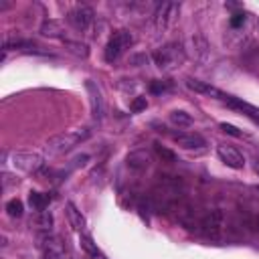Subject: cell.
Instances as JSON below:
<instances>
[{
    "mask_svg": "<svg viewBox=\"0 0 259 259\" xmlns=\"http://www.w3.org/2000/svg\"><path fill=\"white\" fill-rule=\"evenodd\" d=\"M152 61L162 71H174L186 61V53L182 43H168L152 53Z\"/></svg>",
    "mask_w": 259,
    "mask_h": 259,
    "instance_id": "cell-1",
    "label": "cell"
},
{
    "mask_svg": "<svg viewBox=\"0 0 259 259\" xmlns=\"http://www.w3.org/2000/svg\"><path fill=\"white\" fill-rule=\"evenodd\" d=\"M89 138V130H71V132H65V134H59L55 138H51L45 146L49 156H61V154H67L71 152L77 144H81L83 140Z\"/></svg>",
    "mask_w": 259,
    "mask_h": 259,
    "instance_id": "cell-2",
    "label": "cell"
},
{
    "mask_svg": "<svg viewBox=\"0 0 259 259\" xmlns=\"http://www.w3.org/2000/svg\"><path fill=\"white\" fill-rule=\"evenodd\" d=\"M132 45H134V35H132L130 31H126V29L116 31V33L112 35L108 47H106V61H108V63L118 61Z\"/></svg>",
    "mask_w": 259,
    "mask_h": 259,
    "instance_id": "cell-3",
    "label": "cell"
},
{
    "mask_svg": "<svg viewBox=\"0 0 259 259\" xmlns=\"http://www.w3.org/2000/svg\"><path fill=\"white\" fill-rule=\"evenodd\" d=\"M37 247H39L43 259H63V255H65L63 239L57 235H51V233H39Z\"/></svg>",
    "mask_w": 259,
    "mask_h": 259,
    "instance_id": "cell-4",
    "label": "cell"
},
{
    "mask_svg": "<svg viewBox=\"0 0 259 259\" xmlns=\"http://www.w3.org/2000/svg\"><path fill=\"white\" fill-rule=\"evenodd\" d=\"M223 227H225V217H223L221 211L206 213V215L196 223V231L202 233L204 237H209V239H219Z\"/></svg>",
    "mask_w": 259,
    "mask_h": 259,
    "instance_id": "cell-5",
    "label": "cell"
},
{
    "mask_svg": "<svg viewBox=\"0 0 259 259\" xmlns=\"http://www.w3.org/2000/svg\"><path fill=\"white\" fill-rule=\"evenodd\" d=\"M43 156L37 152H17L13 154V166L23 172H39L43 168Z\"/></svg>",
    "mask_w": 259,
    "mask_h": 259,
    "instance_id": "cell-6",
    "label": "cell"
},
{
    "mask_svg": "<svg viewBox=\"0 0 259 259\" xmlns=\"http://www.w3.org/2000/svg\"><path fill=\"white\" fill-rule=\"evenodd\" d=\"M178 11H180V7L178 5H172V3L158 5L156 7V13H154V27H156L158 31H164L172 23V19L178 15Z\"/></svg>",
    "mask_w": 259,
    "mask_h": 259,
    "instance_id": "cell-7",
    "label": "cell"
},
{
    "mask_svg": "<svg viewBox=\"0 0 259 259\" xmlns=\"http://www.w3.org/2000/svg\"><path fill=\"white\" fill-rule=\"evenodd\" d=\"M93 11L89 9V7H77V9H73L69 15H67V23L75 29V31H85V29H89L91 27V23H93Z\"/></svg>",
    "mask_w": 259,
    "mask_h": 259,
    "instance_id": "cell-8",
    "label": "cell"
},
{
    "mask_svg": "<svg viewBox=\"0 0 259 259\" xmlns=\"http://www.w3.org/2000/svg\"><path fill=\"white\" fill-rule=\"evenodd\" d=\"M217 154H219V158H221L229 168L241 170V168L245 166V158H243V154H241L237 148L229 146V144H221V146L217 148Z\"/></svg>",
    "mask_w": 259,
    "mask_h": 259,
    "instance_id": "cell-9",
    "label": "cell"
},
{
    "mask_svg": "<svg viewBox=\"0 0 259 259\" xmlns=\"http://www.w3.org/2000/svg\"><path fill=\"white\" fill-rule=\"evenodd\" d=\"M85 89H87V95H89V103H91V114H93V118H95V120H101L103 114H106V106H103V97H101L99 87H97L91 79H87V81H85Z\"/></svg>",
    "mask_w": 259,
    "mask_h": 259,
    "instance_id": "cell-10",
    "label": "cell"
},
{
    "mask_svg": "<svg viewBox=\"0 0 259 259\" xmlns=\"http://www.w3.org/2000/svg\"><path fill=\"white\" fill-rule=\"evenodd\" d=\"M186 87L190 89V91H194V93H200V95H209V97H215V99H221V101H227V93H223L221 89H217V87H213V85H209V83H204V81H198V79H194V77H188L186 79Z\"/></svg>",
    "mask_w": 259,
    "mask_h": 259,
    "instance_id": "cell-11",
    "label": "cell"
},
{
    "mask_svg": "<svg viewBox=\"0 0 259 259\" xmlns=\"http://www.w3.org/2000/svg\"><path fill=\"white\" fill-rule=\"evenodd\" d=\"M172 140L180 146V148H186V150H198L202 146H206L204 138L200 134H194V132H178L172 136Z\"/></svg>",
    "mask_w": 259,
    "mask_h": 259,
    "instance_id": "cell-12",
    "label": "cell"
},
{
    "mask_svg": "<svg viewBox=\"0 0 259 259\" xmlns=\"http://www.w3.org/2000/svg\"><path fill=\"white\" fill-rule=\"evenodd\" d=\"M152 158H150V154L146 150H136V152H130L128 154V158H126V164L128 168L132 170H146L150 166Z\"/></svg>",
    "mask_w": 259,
    "mask_h": 259,
    "instance_id": "cell-13",
    "label": "cell"
},
{
    "mask_svg": "<svg viewBox=\"0 0 259 259\" xmlns=\"http://www.w3.org/2000/svg\"><path fill=\"white\" fill-rule=\"evenodd\" d=\"M192 43V53H194V59L200 61V63H206L209 61V55H211V49H209V43L202 35H194L190 39Z\"/></svg>",
    "mask_w": 259,
    "mask_h": 259,
    "instance_id": "cell-14",
    "label": "cell"
},
{
    "mask_svg": "<svg viewBox=\"0 0 259 259\" xmlns=\"http://www.w3.org/2000/svg\"><path fill=\"white\" fill-rule=\"evenodd\" d=\"M31 227H35L41 233H51V229H53V215H51V211H37V215L31 219Z\"/></svg>",
    "mask_w": 259,
    "mask_h": 259,
    "instance_id": "cell-15",
    "label": "cell"
},
{
    "mask_svg": "<svg viewBox=\"0 0 259 259\" xmlns=\"http://www.w3.org/2000/svg\"><path fill=\"white\" fill-rule=\"evenodd\" d=\"M225 103H229V106H231V108H235V110L243 112V114H245V116H249L251 120L259 122V108L251 106V103H247V101H241V99H237V97H233V95H229Z\"/></svg>",
    "mask_w": 259,
    "mask_h": 259,
    "instance_id": "cell-16",
    "label": "cell"
},
{
    "mask_svg": "<svg viewBox=\"0 0 259 259\" xmlns=\"http://www.w3.org/2000/svg\"><path fill=\"white\" fill-rule=\"evenodd\" d=\"M67 219H69V225H71L75 231H83L85 219H83L81 211H77V206H75L73 202H67Z\"/></svg>",
    "mask_w": 259,
    "mask_h": 259,
    "instance_id": "cell-17",
    "label": "cell"
},
{
    "mask_svg": "<svg viewBox=\"0 0 259 259\" xmlns=\"http://www.w3.org/2000/svg\"><path fill=\"white\" fill-rule=\"evenodd\" d=\"M41 35L49 39H61L63 37V27L57 21H45L41 25Z\"/></svg>",
    "mask_w": 259,
    "mask_h": 259,
    "instance_id": "cell-18",
    "label": "cell"
},
{
    "mask_svg": "<svg viewBox=\"0 0 259 259\" xmlns=\"http://www.w3.org/2000/svg\"><path fill=\"white\" fill-rule=\"evenodd\" d=\"M29 202L35 211H47V206H49V196L43 194V192H29Z\"/></svg>",
    "mask_w": 259,
    "mask_h": 259,
    "instance_id": "cell-19",
    "label": "cell"
},
{
    "mask_svg": "<svg viewBox=\"0 0 259 259\" xmlns=\"http://www.w3.org/2000/svg\"><path fill=\"white\" fill-rule=\"evenodd\" d=\"M170 122L174 124V126H190L192 124V116L190 114H186V112H180V110H174V112H170Z\"/></svg>",
    "mask_w": 259,
    "mask_h": 259,
    "instance_id": "cell-20",
    "label": "cell"
},
{
    "mask_svg": "<svg viewBox=\"0 0 259 259\" xmlns=\"http://www.w3.org/2000/svg\"><path fill=\"white\" fill-rule=\"evenodd\" d=\"M65 47L69 49V53H73V55H77V57H87L89 55V49H87V45L85 43H75V41H65Z\"/></svg>",
    "mask_w": 259,
    "mask_h": 259,
    "instance_id": "cell-21",
    "label": "cell"
},
{
    "mask_svg": "<svg viewBox=\"0 0 259 259\" xmlns=\"http://www.w3.org/2000/svg\"><path fill=\"white\" fill-rule=\"evenodd\" d=\"M7 213H9L13 219L23 217V213H25V204H23V200H19V198L9 200V202H7Z\"/></svg>",
    "mask_w": 259,
    "mask_h": 259,
    "instance_id": "cell-22",
    "label": "cell"
},
{
    "mask_svg": "<svg viewBox=\"0 0 259 259\" xmlns=\"http://www.w3.org/2000/svg\"><path fill=\"white\" fill-rule=\"evenodd\" d=\"M81 249L85 251V255H101V251L97 249V245L93 243V239L91 237H87V235H81Z\"/></svg>",
    "mask_w": 259,
    "mask_h": 259,
    "instance_id": "cell-23",
    "label": "cell"
},
{
    "mask_svg": "<svg viewBox=\"0 0 259 259\" xmlns=\"http://www.w3.org/2000/svg\"><path fill=\"white\" fill-rule=\"evenodd\" d=\"M170 87H172L170 81H152V83H150V91H152V93H164V91H168Z\"/></svg>",
    "mask_w": 259,
    "mask_h": 259,
    "instance_id": "cell-24",
    "label": "cell"
},
{
    "mask_svg": "<svg viewBox=\"0 0 259 259\" xmlns=\"http://www.w3.org/2000/svg\"><path fill=\"white\" fill-rule=\"evenodd\" d=\"M156 152H158V156H160L162 160H166V162H176V154L170 152L168 148H162L160 144H156Z\"/></svg>",
    "mask_w": 259,
    "mask_h": 259,
    "instance_id": "cell-25",
    "label": "cell"
},
{
    "mask_svg": "<svg viewBox=\"0 0 259 259\" xmlns=\"http://www.w3.org/2000/svg\"><path fill=\"white\" fill-rule=\"evenodd\" d=\"M245 21H247V15H245V13H237V15L231 17V27H233V29H239V27L245 25Z\"/></svg>",
    "mask_w": 259,
    "mask_h": 259,
    "instance_id": "cell-26",
    "label": "cell"
},
{
    "mask_svg": "<svg viewBox=\"0 0 259 259\" xmlns=\"http://www.w3.org/2000/svg\"><path fill=\"white\" fill-rule=\"evenodd\" d=\"M146 106H148L146 97H136L132 101V112H142V110H146Z\"/></svg>",
    "mask_w": 259,
    "mask_h": 259,
    "instance_id": "cell-27",
    "label": "cell"
},
{
    "mask_svg": "<svg viewBox=\"0 0 259 259\" xmlns=\"http://www.w3.org/2000/svg\"><path fill=\"white\" fill-rule=\"evenodd\" d=\"M221 130L225 132V134H231V136H235V138H243V132H239L235 126H231V124H221Z\"/></svg>",
    "mask_w": 259,
    "mask_h": 259,
    "instance_id": "cell-28",
    "label": "cell"
},
{
    "mask_svg": "<svg viewBox=\"0 0 259 259\" xmlns=\"http://www.w3.org/2000/svg\"><path fill=\"white\" fill-rule=\"evenodd\" d=\"M19 180H17V176H13V174H9V172H3V186L5 188H9L11 184H17Z\"/></svg>",
    "mask_w": 259,
    "mask_h": 259,
    "instance_id": "cell-29",
    "label": "cell"
},
{
    "mask_svg": "<svg viewBox=\"0 0 259 259\" xmlns=\"http://www.w3.org/2000/svg\"><path fill=\"white\" fill-rule=\"evenodd\" d=\"M247 57H249L253 63H259V47H249Z\"/></svg>",
    "mask_w": 259,
    "mask_h": 259,
    "instance_id": "cell-30",
    "label": "cell"
},
{
    "mask_svg": "<svg viewBox=\"0 0 259 259\" xmlns=\"http://www.w3.org/2000/svg\"><path fill=\"white\" fill-rule=\"evenodd\" d=\"M87 160H89V156H87V154H81V156H77V158L73 160L71 168H77V166H85V164H87Z\"/></svg>",
    "mask_w": 259,
    "mask_h": 259,
    "instance_id": "cell-31",
    "label": "cell"
},
{
    "mask_svg": "<svg viewBox=\"0 0 259 259\" xmlns=\"http://www.w3.org/2000/svg\"><path fill=\"white\" fill-rule=\"evenodd\" d=\"M130 63H134V65L148 63V57H146V55H134V57H130Z\"/></svg>",
    "mask_w": 259,
    "mask_h": 259,
    "instance_id": "cell-32",
    "label": "cell"
},
{
    "mask_svg": "<svg viewBox=\"0 0 259 259\" xmlns=\"http://www.w3.org/2000/svg\"><path fill=\"white\" fill-rule=\"evenodd\" d=\"M253 170L259 174V158H255V160H253Z\"/></svg>",
    "mask_w": 259,
    "mask_h": 259,
    "instance_id": "cell-33",
    "label": "cell"
},
{
    "mask_svg": "<svg viewBox=\"0 0 259 259\" xmlns=\"http://www.w3.org/2000/svg\"><path fill=\"white\" fill-rule=\"evenodd\" d=\"M85 259H106V257H103V253H101V255H87Z\"/></svg>",
    "mask_w": 259,
    "mask_h": 259,
    "instance_id": "cell-34",
    "label": "cell"
},
{
    "mask_svg": "<svg viewBox=\"0 0 259 259\" xmlns=\"http://www.w3.org/2000/svg\"><path fill=\"white\" fill-rule=\"evenodd\" d=\"M257 29H259V23H257Z\"/></svg>",
    "mask_w": 259,
    "mask_h": 259,
    "instance_id": "cell-35",
    "label": "cell"
}]
</instances>
